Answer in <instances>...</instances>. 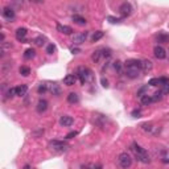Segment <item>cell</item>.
Instances as JSON below:
<instances>
[{
	"mask_svg": "<svg viewBox=\"0 0 169 169\" xmlns=\"http://www.w3.org/2000/svg\"><path fill=\"white\" fill-rule=\"evenodd\" d=\"M140 65H142V61L139 60H128L126 61L124 66H126V75L131 79H135V78L139 77L140 74Z\"/></svg>",
	"mask_w": 169,
	"mask_h": 169,
	"instance_id": "1",
	"label": "cell"
},
{
	"mask_svg": "<svg viewBox=\"0 0 169 169\" xmlns=\"http://www.w3.org/2000/svg\"><path fill=\"white\" fill-rule=\"evenodd\" d=\"M132 151L135 152V155H136L137 160H139L140 162H143V164H148V162L151 161V157H149L148 152L145 151L143 147H140L139 144L134 143V144H132Z\"/></svg>",
	"mask_w": 169,
	"mask_h": 169,
	"instance_id": "2",
	"label": "cell"
},
{
	"mask_svg": "<svg viewBox=\"0 0 169 169\" xmlns=\"http://www.w3.org/2000/svg\"><path fill=\"white\" fill-rule=\"evenodd\" d=\"M77 77L79 78L81 83L84 84L87 82H92L94 81V75H92V72L87 67H83V66H79L77 69Z\"/></svg>",
	"mask_w": 169,
	"mask_h": 169,
	"instance_id": "3",
	"label": "cell"
},
{
	"mask_svg": "<svg viewBox=\"0 0 169 169\" xmlns=\"http://www.w3.org/2000/svg\"><path fill=\"white\" fill-rule=\"evenodd\" d=\"M118 161H119V165L123 169H128L132 165V159H131V156H129L127 152H123V153L119 155V157H118Z\"/></svg>",
	"mask_w": 169,
	"mask_h": 169,
	"instance_id": "4",
	"label": "cell"
},
{
	"mask_svg": "<svg viewBox=\"0 0 169 169\" xmlns=\"http://www.w3.org/2000/svg\"><path fill=\"white\" fill-rule=\"evenodd\" d=\"M49 147L52 148V149H54V151L64 152V151H66V149L69 148V145H67L66 143H64V142H58V140H53V142H50Z\"/></svg>",
	"mask_w": 169,
	"mask_h": 169,
	"instance_id": "5",
	"label": "cell"
},
{
	"mask_svg": "<svg viewBox=\"0 0 169 169\" xmlns=\"http://www.w3.org/2000/svg\"><path fill=\"white\" fill-rule=\"evenodd\" d=\"M87 36H89V33H87V32L77 33V35L73 36V44H74V45H81V44H83V42L87 40Z\"/></svg>",
	"mask_w": 169,
	"mask_h": 169,
	"instance_id": "6",
	"label": "cell"
},
{
	"mask_svg": "<svg viewBox=\"0 0 169 169\" xmlns=\"http://www.w3.org/2000/svg\"><path fill=\"white\" fill-rule=\"evenodd\" d=\"M131 11H132V7H131L129 3H123V4L119 7V12L123 17H127V16L131 15Z\"/></svg>",
	"mask_w": 169,
	"mask_h": 169,
	"instance_id": "7",
	"label": "cell"
},
{
	"mask_svg": "<svg viewBox=\"0 0 169 169\" xmlns=\"http://www.w3.org/2000/svg\"><path fill=\"white\" fill-rule=\"evenodd\" d=\"M3 17L8 21H12L15 19V11L11 7H4L3 8Z\"/></svg>",
	"mask_w": 169,
	"mask_h": 169,
	"instance_id": "8",
	"label": "cell"
},
{
	"mask_svg": "<svg viewBox=\"0 0 169 169\" xmlns=\"http://www.w3.org/2000/svg\"><path fill=\"white\" fill-rule=\"evenodd\" d=\"M153 53H155V56H156V58H159V60H164V58L167 57V52H165V49L162 46H160V45L155 46Z\"/></svg>",
	"mask_w": 169,
	"mask_h": 169,
	"instance_id": "9",
	"label": "cell"
},
{
	"mask_svg": "<svg viewBox=\"0 0 169 169\" xmlns=\"http://www.w3.org/2000/svg\"><path fill=\"white\" fill-rule=\"evenodd\" d=\"M73 123H74V119L72 116H69V115H62L60 118V124L64 127H70Z\"/></svg>",
	"mask_w": 169,
	"mask_h": 169,
	"instance_id": "10",
	"label": "cell"
},
{
	"mask_svg": "<svg viewBox=\"0 0 169 169\" xmlns=\"http://www.w3.org/2000/svg\"><path fill=\"white\" fill-rule=\"evenodd\" d=\"M27 33H28L27 28H17L16 32H15V36H16V38H17L19 41H25V36H27Z\"/></svg>",
	"mask_w": 169,
	"mask_h": 169,
	"instance_id": "11",
	"label": "cell"
},
{
	"mask_svg": "<svg viewBox=\"0 0 169 169\" xmlns=\"http://www.w3.org/2000/svg\"><path fill=\"white\" fill-rule=\"evenodd\" d=\"M75 82H77V75L75 74H67L64 78V84H66V86H73V84H75Z\"/></svg>",
	"mask_w": 169,
	"mask_h": 169,
	"instance_id": "12",
	"label": "cell"
},
{
	"mask_svg": "<svg viewBox=\"0 0 169 169\" xmlns=\"http://www.w3.org/2000/svg\"><path fill=\"white\" fill-rule=\"evenodd\" d=\"M48 84V91H50L53 95H60L61 94V89L57 83H46Z\"/></svg>",
	"mask_w": 169,
	"mask_h": 169,
	"instance_id": "13",
	"label": "cell"
},
{
	"mask_svg": "<svg viewBox=\"0 0 169 169\" xmlns=\"http://www.w3.org/2000/svg\"><path fill=\"white\" fill-rule=\"evenodd\" d=\"M48 108V102L45 99H40L37 103V106H36V110H37L38 114H42V112H45Z\"/></svg>",
	"mask_w": 169,
	"mask_h": 169,
	"instance_id": "14",
	"label": "cell"
},
{
	"mask_svg": "<svg viewBox=\"0 0 169 169\" xmlns=\"http://www.w3.org/2000/svg\"><path fill=\"white\" fill-rule=\"evenodd\" d=\"M152 67H153V64H152V61H149V60H143V61H142L140 69H142L144 73H147V72H149V70H152Z\"/></svg>",
	"mask_w": 169,
	"mask_h": 169,
	"instance_id": "15",
	"label": "cell"
},
{
	"mask_svg": "<svg viewBox=\"0 0 169 169\" xmlns=\"http://www.w3.org/2000/svg\"><path fill=\"white\" fill-rule=\"evenodd\" d=\"M57 30H58V32H61V33H64V35H72V33H73L72 27H69V25L57 24Z\"/></svg>",
	"mask_w": 169,
	"mask_h": 169,
	"instance_id": "16",
	"label": "cell"
},
{
	"mask_svg": "<svg viewBox=\"0 0 169 169\" xmlns=\"http://www.w3.org/2000/svg\"><path fill=\"white\" fill-rule=\"evenodd\" d=\"M102 58H103V49H98V50H95V52L91 54V60L94 61L95 64L99 62V61L102 60Z\"/></svg>",
	"mask_w": 169,
	"mask_h": 169,
	"instance_id": "17",
	"label": "cell"
},
{
	"mask_svg": "<svg viewBox=\"0 0 169 169\" xmlns=\"http://www.w3.org/2000/svg\"><path fill=\"white\" fill-rule=\"evenodd\" d=\"M73 21L75 22V24H78V25H84L86 24V19L82 17V16H79V15H73Z\"/></svg>",
	"mask_w": 169,
	"mask_h": 169,
	"instance_id": "18",
	"label": "cell"
},
{
	"mask_svg": "<svg viewBox=\"0 0 169 169\" xmlns=\"http://www.w3.org/2000/svg\"><path fill=\"white\" fill-rule=\"evenodd\" d=\"M140 103L144 105V106L149 105V103H152V97H151V95H148V94L142 95V97H140Z\"/></svg>",
	"mask_w": 169,
	"mask_h": 169,
	"instance_id": "19",
	"label": "cell"
},
{
	"mask_svg": "<svg viewBox=\"0 0 169 169\" xmlns=\"http://www.w3.org/2000/svg\"><path fill=\"white\" fill-rule=\"evenodd\" d=\"M67 102H69V103H73V105H74V103H78V102H79V98H78V95L75 94V92H70V94L67 95Z\"/></svg>",
	"mask_w": 169,
	"mask_h": 169,
	"instance_id": "20",
	"label": "cell"
},
{
	"mask_svg": "<svg viewBox=\"0 0 169 169\" xmlns=\"http://www.w3.org/2000/svg\"><path fill=\"white\" fill-rule=\"evenodd\" d=\"M156 40L161 44H167L169 42V35H164V33H160L159 36H156Z\"/></svg>",
	"mask_w": 169,
	"mask_h": 169,
	"instance_id": "21",
	"label": "cell"
},
{
	"mask_svg": "<svg viewBox=\"0 0 169 169\" xmlns=\"http://www.w3.org/2000/svg\"><path fill=\"white\" fill-rule=\"evenodd\" d=\"M35 56H36V52H35V49H32V48L27 49V50H25V53H24V58H25V60H30V58H33Z\"/></svg>",
	"mask_w": 169,
	"mask_h": 169,
	"instance_id": "22",
	"label": "cell"
},
{
	"mask_svg": "<svg viewBox=\"0 0 169 169\" xmlns=\"http://www.w3.org/2000/svg\"><path fill=\"white\" fill-rule=\"evenodd\" d=\"M27 91H28V86H27V84H21V86L17 87V95H19V97H24V95L27 94Z\"/></svg>",
	"mask_w": 169,
	"mask_h": 169,
	"instance_id": "23",
	"label": "cell"
},
{
	"mask_svg": "<svg viewBox=\"0 0 169 169\" xmlns=\"http://www.w3.org/2000/svg\"><path fill=\"white\" fill-rule=\"evenodd\" d=\"M105 36V32H102V30H97V32L92 35V41L94 42H97V41H99L100 38Z\"/></svg>",
	"mask_w": 169,
	"mask_h": 169,
	"instance_id": "24",
	"label": "cell"
},
{
	"mask_svg": "<svg viewBox=\"0 0 169 169\" xmlns=\"http://www.w3.org/2000/svg\"><path fill=\"white\" fill-rule=\"evenodd\" d=\"M19 72H20V74L22 75V77H28V75L30 74V69L28 66H21Z\"/></svg>",
	"mask_w": 169,
	"mask_h": 169,
	"instance_id": "25",
	"label": "cell"
},
{
	"mask_svg": "<svg viewBox=\"0 0 169 169\" xmlns=\"http://www.w3.org/2000/svg\"><path fill=\"white\" fill-rule=\"evenodd\" d=\"M161 161L165 162V164L169 162V151H164L161 153Z\"/></svg>",
	"mask_w": 169,
	"mask_h": 169,
	"instance_id": "26",
	"label": "cell"
},
{
	"mask_svg": "<svg viewBox=\"0 0 169 169\" xmlns=\"http://www.w3.org/2000/svg\"><path fill=\"white\" fill-rule=\"evenodd\" d=\"M33 42H35V44L37 45V46H42V45L45 44V38L40 36V37H36L35 40H33Z\"/></svg>",
	"mask_w": 169,
	"mask_h": 169,
	"instance_id": "27",
	"label": "cell"
},
{
	"mask_svg": "<svg viewBox=\"0 0 169 169\" xmlns=\"http://www.w3.org/2000/svg\"><path fill=\"white\" fill-rule=\"evenodd\" d=\"M7 95H8L9 98H12V97H15V95H17V87H11V89L8 90Z\"/></svg>",
	"mask_w": 169,
	"mask_h": 169,
	"instance_id": "28",
	"label": "cell"
},
{
	"mask_svg": "<svg viewBox=\"0 0 169 169\" xmlns=\"http://www.w3.org/2000/svg\"><path fill=\"white\" fill-rule=\"evenodd\" d=\"M161 98H162V94L160 92V90L157 92H155L153 94V97H152V102H157V100H161Z\"/></svg>",
	"mask_w": 169,
	"mask_h": 169,
	"instance_id": "29",
	"label": "cell"
},
{
	"mask_svg": "<svg viewBox=\"0 0 169 169\" xmlns=\"http://www.w3.org/2000/svg\"><path fill=\"white\" fill-rule=\"evenodd\" d=\"M149 86H159L160 84V78H152V79L148 81Z\"/></svg>",
	"mask_w": 169,
	"mask_h": 169,
	"instance_id": "30",
	"label": "cell"
},
{
	"mask_svg": "<svg viewBox=\"0 0 169 169\" xmlns=\"http://www.w3.org/2000/svg\"><path fill=\"white\" fill-rule=\"evenodd\" d=\"M38 92H40V94H44V92H46L48 91V84L46 83H41L40 86H38Z\"/></svg>",
	"mask_w": 169,
	"mask_h": 169,
	"instance_id": "31",
	"label": "cell"
},
{
	"mask_svg": "<svg viewBox=\"0 0 169 169\" xmlns=\"http://www.w3.org/2000/svg\"><path fill=\"white\" fill-rule=\"evenodd\" d=\"M11 48H12V45H11V44H7L5 41L1 42V53H5L8 49H11Z\"/></svg>",
	"mask_w": 169,
	"mask_h": 169,
	"instance_id": "32",
	"label": "cell"
},
{
	"mask_svg": "<svg viewBox=\"0 0 169 169\" xmlns=\"http://www.w3.org/2000/svg\"><path fill=\"white\" fill-rule=\"evenodd\" d=\"M160 92H161V94H169V83H167V84H161Z\"/></svg>",
	"mask_w": 169,
	"mask_h": 169,
	"instance_id": "33",
	"label": "cell"
},
{
	"mask_svg": "<svg viewBox=\"0 0 169 169\" xmlns=\"http://www.w3.org/2000/svg\"><path fill=\"white\" fill-rule=\"evenodd\" d=\"M107 20H108L110 22H111V24H119L120 21V19H118V17H114V16H108V17H107Z\"/></svg>",
	"mask_w": 169,
	"mask_h": 169,
	"instance_id": "34",
	"label": "cell"
},
{
	"mask_svg": "<svg viewBox=\"0 0 169 169\" xmlns=\"http://www.w3.org/2000/svg\"><path fill=\"white\" fill-rule=\"evenodd\" d=\"M122 62H120V61H115V62H114V69L115 70H116V72L118 73H120V72H122Z\"/></svg>",
	"mask_w": 169,
	"mask_h": 169,
	"instance_id": "35",
	"label": "cell"
},
{
	"mask_svg": "<svg viewBox=\"0 0 169 169\" xmlns=\"http://www.w3.org/2000/svg\"><path fill=\"white\" fill-rule=\"evenodd\" d=\"M56 50V46L53 44H50V45H48V48H46V53L48 54H53V52Z\"/></svg>",
	"mask_w": 169,
	"mask_h": 169,
	"instance_id": "36",
	"label": "cell"
},
{
	"mask_svg": "<svg viewBox=\"0 0 169 169\" xmlns=\"http://www.w3.org/2000/svg\"><path fill=\"white\" fill-rule=\"evenodd\" d=\"M78 135V132L77 131H73V132H69V134L66 135V139H72V137H74V136H77Z\"/></svg>",
	"mask_w": 169,
	"mask_h": 169,
	"instance_id": "37",
	"label": "cell"
},
{
	"mask_svg": "<svg viewBox=\"0 0 169 169\" xmlns=\"http://www.w3.org/2000/svg\"><path fill=\"white\" fill-rule=\"evenodd\" d=\"M145 90H147V86H143L142 89L139 90V91H137V95H139V98L142 97V95H144V92H145Z\"/></svg>",
	"mask_w": 169,
	"mask_h": 169,
	"instance_id": "38",
	"label": "cell"
},
{
	"mask_svg": "<svg viewBox=\"0 0 169 169\" xmlns=\"http://www.w3.org/2000/svg\"><path fill=\"white\" fill-rule=\"evenodd\" d=\"M140 114H142L140 110H134V111H132V116H135V118H139Z\"/></svg>",
	"mask_w": 169,
	"mask_h": 169,
	"instance_id": "39",
	"label": "cell"
},
{
	"mask_svg": "<svg viewBox=\"0 0 169 169\" xmlns=\"http://www.w3.org/2000/svg\"><path fill=\"white\" fill-rule=\"evenodd\" d=\"M143 128H144L145 131H151V129H152V124H151V123H149V124H148V123H145V124H143Z\"/></svg>",
	"mask_w": 169,
	"mask_h": 169,
	"instance_id": "40",
	"label": "cell"
},
{
	"mask_svg": "<svg viewBox=\"0 0 169 169\" xmlns=\"http://www.w3.org/2000/svg\"><path fill=\"white\" fill-rule=\"evenodd\" d=\"M100 82H102V86L103 87H106V89L108 87V81H107L106 78H102V79H100Z\"/></svg>",
	"mask_w": 169,
	"mask_h": 169,
	"instance_id": "41",
	"label": "cell"
},
{
	"mask_svg": "<svg viewBox=\"0 0 169 169\" xmlns=\"http://www.w3.org/2000/svg\"><path fill=\"white\" fill-rule=\"evenodd\" d=\"M70 52H72L73 54H78V53H81V49H78V48H72Z\"/></svg>",
	"mask_w": 169,
	"mask_h": 169,
	"instance_id": "42",
	"label": "cell"
},
{
	"mask_svg": "<svg viewBox=\"0 0 169 169\" xmlns=\"http://www.w3.org/2000/svg\"><path fill=\"white\" fill-rule=\"evenodd\" d=\"M87 169H102V167L100 165H91V167H89Z\"/></svg>",
	"mask_w": 169,
	"mask_h": 169,
	"instance_id": "43",
	"label": "cell"
},
{
	"mask_svg": "<svg viewBox=\"0 0 169 169\" xmlns=\"http://www.w3.org/2000/svg\"><path fill=\"white\" fill-rule=\"evenodd\" d=\"M22 169H36V168H35V167H32V165H25V167L22 168Z\"/></svg>",
	"mask_w": 169,
	"mask_h": 169,
	"instance_id": "44",
	"label": "cell"
}]
</instances>
